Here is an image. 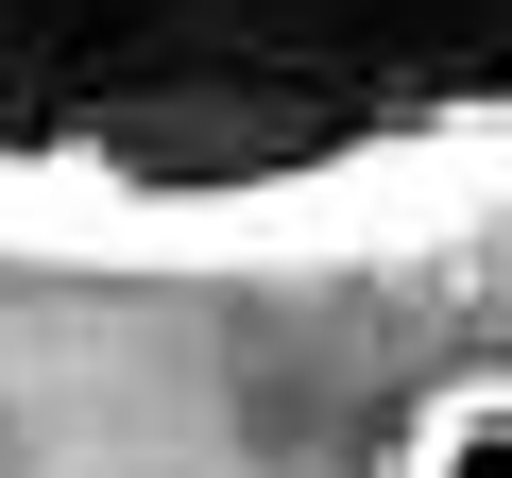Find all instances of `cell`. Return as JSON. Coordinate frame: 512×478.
I'll return each mask as SVG.
<instances>
[{
	"label": "cell",
	"instance_id": "cell-1",
	"mask_svg": "<svg viewBox=\"0 0 512 478\" xmlns=\"http://www.w3.org/2000/svg\"><path fill=\"white\" fill-rule=\"evenodd\" d=\"M512 188V0H0V257L342 274Z\"/></svg>",
	"mask_w": 512,
	"mask_h": 478
},
{
	"label": "cell",
	"instance_id": "cell-2",
	"mask_svg": "<svg viewBox=\"0 0 512 478\" xmlns=\"http://www.w3.org/2000/svg\"><path fill=\"white\" fill-rule=\"evenodd\" d=\"M393 478H512V359L444 376V393L393 427Z\"/></svg>",
	"mask_w": 512,
	"mask_h": 478
}]
</instances>
